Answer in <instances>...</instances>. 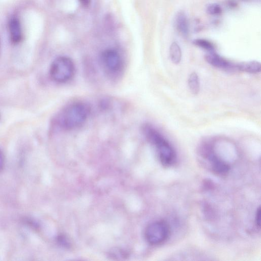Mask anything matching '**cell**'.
<instances>
[{
    "mask_svg": "<svg viewBox=\"0 0 261 261\" xmlns=\"http://www.w3.org/2000/svg\"><path fill=\"white\" fill-rule=\"evenodd\" d=\"M90 113V108L81 101L71 102L62 108L55 116V125L63 130H71L83 125Z\"/></svg>",
    "mask_w": 261,
    "mask_h": 261,
    "instance_id": "obj_1",
    "label": "cell"
},
{
    "mask_svg": "<svg viewBox=\"0 0 261 261\" xmlns=\"http://www.w3.org/2000/svg\"><path fill=\"white\" fill-rule=\"evenodd\" d=\"M142 130L147 140L156 147L161 163L165 166L173 164L176 159V152L163 135L150 124H144Z\"/></svg>",
    "mask_w": 261,
    "mask_h": 261,
    "instance_id": "obj_2",
    "label": "cell"
},
{
    "mask_svg": "<svg viewBox=\"0 0 261 261\" xmlns=\"http://www.w3.org/2000/svg\"><path fill=\"white\" fill-rule=\"evenodd\" d=\"M75 72L73 61L67 56H59L54 60L50 64L49 74L54 82L63 84L70 81Z\"/></svg>",
    "mask_w": 261,
    "mask_h": 261,
    "instance_id": "obj_3",
    "label": "cell"
},
{
    "mask_svg": "<svg viewBox=\"0 0 261 261\" xmlns=\"http://www.w3.org/2000/svg\"><path fill=\"white\" fill-rule=\"evenodd\" d=\"M100 63L104 71L109 75H117L122 70L123 63L122 58L116 49L109 48L101 54Z\"/></svg>",
    "mask_w": 261,
    "mask_h": 261,
    "instance_id": "obj_4",
    "label": "cell"
},
{
    "mask_svg": "<svg viewBox=\"0 0 261 261\" xmlns=\"http://www.w3.org/2000/svg\"><path fill=\"white\" fill-rule=\"evenodd\" d=\"M169 228L166 222L156 221L147 226L145 231L147 241L152 245L163 243L169 235Z\"/></svg>",
    "mask_w": 261,
    "mask_h": 261,
    "instance_id": "obj_5",
    "label": "cell"
},
{
    "mask_svg": "<svg viewBox=\"0 0 261 261\" xmlns=\"http://www.w3.org/2000/svg\"><path fill=\"white\" fill-rule=\"evenodd\" d=\"M200 149L202 155L209 161L214 172L222 175L228 172L230 169L229 165L216 154L212 144L207 142L204 143Z\"/></svg>",
    "mask_w": 261,
    "mask_h": 261,
    "instance_id": "obj_6",
    "label": "cell"
},
{
    "mask_svg": "<svg viewBox=\"0 0 261 261\" xmlns=\"http://www.w3.org/2000/svg\"><path fill=\"white\" fill-rule=\"evenodd\" d=\"M205 61L213 67L221 69L236 68V64L230 62L216 53L211 52L205 56Z\"/></svg>",
    "mask_w": 261,
    "mask_h": 261,
    "instance_id": "obj_7",
    "label": "cell"
},
{
    "mask_svg": "<svg viewBox=\"0 0 261 261\" xmlns=\"http://www.w3.org/2000/svg\"><path fill=\"white\" fill-rule=\"evenodd\" d=\"M8 28L12 42L15 44L19 43L22 39V28L19 19L15 16L11 18Z\"/></svg>",
    "mask_w": 261,
    "mask_h": 261,
    "instance_id": "obj_8",
    "label": "cell"
},
{
    "mask_svg": "<svg viewBox=\"0 0 261 261\" xmlns=\"http://www.w3.org/2000/svg\"><path fill=\"white\" fill-rule=\"evenodd\" d=\"M175 25L177 31L184 37L189 32V26L187 17L184 12L177 13L175 18Z\"/></svg>",
    "mask_w": 261,
    "mask_h": 261,
    "instance_id": "obj_9",
    "label": "cell"
},
{
    "mask_svg": "<svg viewBox=\"0 0 261 261\" xmlns=\"http://www.w3.org/2000/svg\"><path fill=\"white\" fill-rule=\"evenodd\" d=\"M236 68L247 73H257L260 71L261 66L257 61H250L236 64Z\"/></svg>",
    "mask_w": 261,
    "mask_h": 261,
    "instance_id": "obj_10",
    "label": "cell"
},
{
    "mask_svg": "<svg viewBox=\"0 0 261 261\" xmlns=\"http://www.w3.org/2000/svg\"><path fill=\"white\" fill-rule=\"evenodd\" d=\"M169 56L171 61L175 64H178L181 59V50L180 46L176 42L172 43L169 48Z\"/></svg>",
    "mask_w": 261,
    "mask_h": 261,
    "instance_id": "obj_11",
    "label": "cell"
},
{
    "mask_svg": "<svg viewBox=\"0 0 261 261\" xmlns=\"http://www.w3.org/2000/svg\"><path fill=\"white\" fill-rule=\"evenodd\" d=\"M188 84L190 91L195 95L197 94L200 90L199 77L195 72H192L188 80Z\"/></svg>",
    "mask_w": 261,
    "mask_h": 261,
    "instance_id": "obj_12",
    "label": "cell"
},
{
    "mask_svg": "<svg viewBox=\"0 0 261 261\" xmlns=\"http://www.w3.org/2000/svg\"><path fill=\"white\" fill-rule=\"evenodd\" d=\"M193 43L203 49L213 52L215 50L214 44L208 40L204 39H196L193 40Z\"/></svg>",
    "mask_w": 261,
    "mask_h": 261,
    "instance_id": "obj_13",
    "label": "cell"
},
{
    "mask_svg": "<svg viewBox=\"0 0 261 261\" xmlns=\"http://www.w3.org/2000/svg\"><path fill=\"white\" fill-rule=\"evenodd\" d=\"M222 11L221 6L216 3L209 4L206 7V12L212 15H219Z\"/></svg>",
    "mask_w": 261,
    "mask_h": 261,
    "instance_id": "obj_14",
    "label": "cell"
},
{
    "mask_svg": "<svg viewBox=\"0 0 261 261\" xmlns=\"http://www.w3.org/2000/svg\"><path fill=\"white\" fill-rule=\"evenodd\" d=\"M255 224L258 228L260 226V207H259L256 212L255 217Z\"/></svg>",
    "mask_w": 261,
    "mask_h": 261,
    "instance_id": "obj_15",
    "label": "cell"
},
{
    "mask_svg": "<svg viewBox=\"0 0 261 261\" xmlns=\"http://www.w3.org/2000/svg\"><path fill=\"white\" fill-rule=\"evenodd\" d=\"M5 165V156L3 152L0 149V173L3 171Z\"/></svg>",
    "mask_w": 261,
    "mask_h": 261,
    "instance_id": "obj_16",
    "label": "cell"
},
{
    "mask_svg": "<svg viewBox=\"0 0 261 261\" xmlns=\"http://www.w3.org/2000/svg\"><path fill=\"white\" fill-rule=\"evenodd\" d=\"M80 3L84 6H88L91 2V0H79Z\"/></svg>",
    "mask_w": 261,
    "mask_h": 261,
    "instance_id": "obj_17",
    "label": "cell"
},
{
    "mask_svg": "<svg viewBox=\"0 0 261 261\" xmlns=\"http://www.w3.org/2000/svg\"><path fill=\"white\" fill-rule=\"evenodd\" d=\"M1 38H0V49H1Z\"/></svg>",
    "mask_w": 261,
    "mask_h": 261,
    "instance_id": "obj_18",
    "label": "cell"
},
{
    "mask_svg": "<svg viewBox=\"0 0 261 261\" xmlns=\"http://www.w3.org/2000/svg\"><path fill=\"white\" fill-rule=\"evenodd\" d=\"M1 119V113H0V120Z\"/></svg>",
    "mask_w": 261,
    "mask_h": 261,
    "instance_id": "obj_19",
    "label": "cell"
}]
</instances>
